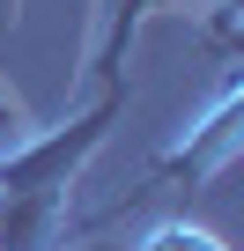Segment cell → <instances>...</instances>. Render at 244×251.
I'll return each instance as SVG.
<instances>
[{
    "instance_id": "2",
    "label": "cell",
    "mask_w": 244,
    "mask_h": 251,
    "mask_svg": "<svg viewBox=\"0 0 244 251\" xmlns=\"http://www.w3.org/2000/svg\"><path fill=\"white\" fill-rule=\"evenodd\" d=\"M237 141H244V89H237V74H229V81H222V96H215V111H207L192 133H185V141L148 170V185H141L134 200H148V192H163V185H185V200H192V192H200V185L237 155Z\"/></svg>"
},
{
    "instance_id": "3",
    "label": "cell",
    "mask_w": 244,
    "mask_h": 251,
    "mask_svg": "<svg viewBox=\"0 0 244 251\" xmlns=\"http://www.w3.org/2000/svg\"><path fill=\"white\" fill-rule=\"evenodd\" d=\"M81 251H229L215 229H200V222H185V214H170V222H156L148 236H134V244H81Z\"/></svg>"
},
{
    "instance_id": "4",
    "label": "cell",
    "mask_w": 244,
    "mask_h": 251,
    "mask_svg": "<svg viewBox=\"0 0 244 251\" xmlns=\"http://www.w3.org/2000/svg\"><path fill=\"white\" fill-rule=\"evenodd\" d=\"M156 8H163V0H118L111 37H104V52H96V81H104V89H111V81H126V74H118V67H126V45H134V30H141Z\"/></svg>"
},
{
    "instance_id": "1",
    "label": "cell",
    "mask_w": 244,
    "mask_h": 251,
    "mask_svg": "<svg viewBox=\"0 0 244 251\" xmlns=\"http://www.w3.org/2000/svg\"><path fill=\"white\" fill-rule=\"evenodd\" d=\"M118 111H126V81H111L81 118L52 126V133H37V141L15 148V155H0V200H8V192H74L81 163L104 148V133H111Z\"/></svg>"
}]
</instances>
